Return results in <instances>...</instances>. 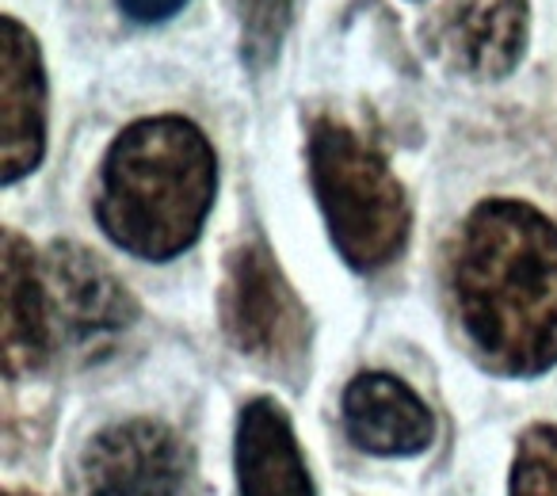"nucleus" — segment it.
<instances>
[{"label":"nucleus","mask_w":557,"mask_h":496,"mask_svg":"<svg viewBox=\"0 0 557 496\" xmlns=\"http://www.w3.org/2000/svg\"><path fill=\"white\" fill-rule=\"evenodd\" d=\"M450 298L473 356L496 374L557 363V225L516 199H488L450 248Z\"/></svg>","instance_id":"nucleus-1"},{"label":"nucleus","mask_w":557,"mask_h":496,"mask_svg":"<svg viewBox=\"0 0 557 496\" xmlns=\"http://www.w3.org/2000/svg\"><path fill=\"white\" fill-rule=\"evenodd\" d=\"M214 187L218 161L199 126L176 115L141 119L103 157L96 218L134 257L172 260L195 245Z\"/></svg>","instance_id":"nucleus-2"},{"label":"nucleus","mask_w":557,"mask_h":496,"mask_svg":"<svg viewBox=\"0 0 557 496\" xmlns=\"http://www.w3.org/2000/svg\"><path fill=\"white\" fill-rule=\"evenodd\" d=\"M310 179L341 257L379 272L405 248L409 199L386 157L336 119L310 126Z\"/></svg>","instance_id":"nucleus-3"},{"label":"nucleus","mask_w":557,"mask_h":496,"mask_svg":"<svg viewBox=\"0 0 557 496\" xmlns=\"http://www.w3.org/2000/svg\"><path fill=\"white\" fill-rule=\"evenodd\" d=\"M222 325L240 356L271 371H295L302 363L310 336L306 306L283 280L263 240H245L225 260Z\"/></svg>","instance_id":"nucleus-4"},{"label":"nucleus","mask_w":557,"mask_h":496,"mask_svg":"<svg viewBox=\"0 0 557 496\" xmlns=\"http://www.w3.org/2000/svg\"><path fill=\"white\" fill-rule=\"evenodd\" d=\"M42 283H47L54 344H65L81 359L111 351L138 321V302L115 280V272L88 248L70 245V240L47 248Z\"/></svg>","instance_id":"nucleus-5"},{"label":"nucleus","mask_w":557,"mask_h":496,"mask_svg":"<svg viewBox=\"0 0 557 496\" xmlns=\"http://www.w3.org/2000/svg\"><path fill=\"white\" fill-rule=\"evenodd\" d=\"M85 496H187V447L161 420H123L96 435L81 458Z\"/></svg>","instance_id":"nucleus-6"},{"label":"nucleus","mask_w":557,"mask_h":496,"mask_svg":"<svg viewBox=\"0 0 557 496\" xmlns=\"http://www.w3.org/2000/svg\"><path fill=\"white\" fill-rule=\"evenodd\" d=\"M47 146V80L32 32L16 16H4L0 50V164L4 184L35 172Z\"/></svg>","instance_id":"nucleus-7"},{"label":"nucleus","mask_w":557,"mask_h":496,"mask_svg":"<svg viewBox=\"0 0 557 496\" xmlns=\"http://www.w3.org/2000/svg\"><path fill=\"white\" fill-rule=\"evenodd\" d=\"M527 47V0H450L440 54L478 80L508 77Z\"/></svg>","instance_id":"nucleus-8"},{"label":"nucleus","mask_w":557,"mask_h":496,"mask_svg":"<svg viewBox=\"0 0 557 496\" xmlns=\"http://www.w3.org/2000/svg\"><path fill=\"white\" fill-rule=\"evenodd\" d=\"M344 427L367 455H420L432 443L428 405L394 374L367 371L344 389Z\"/></svg>","instance_id":"nucleus-9"},{"label":"nucleus","mask_w":557,"mask_h":496,"mask_svg":"<svg viewBox=\"0 0 557 496\" xmlns=\"http://www.w3.org/2000/svg\"><path fill=\"white\" fill-rule=\"evenodd\" d=\"M240 496H318L287 412L271 397H252L237 420Z\"/></svg>","instance_id":"nucleus-10"},{"label":"nucleus","mask_w":557,"mask_h":496,"mask_svg":"<svg viewBox=\"0 0 557 496\" xmlns=\"http://www.w3.org/2000/svg\"><path fill=\"white\" fill-rule=\"evenodd\" d=\"M54 351L42 260L20 233H4V371L9 379L35 374Z\"/></svg>","instance_id":"nucleus-11"},{"label":"nucleus","mask_w":557,"mask_h":496,"mask_svg":"<svg viewBox=\"0 0 557 496\" xmlns=\"http://www.w3.org/2000/svg\"><path fill=\"white\" fill-rule=\"evenodd\" d=\"M511 496H557V427L534 424L523 432L511 466Z\"/></svg>","instance_id":"nucleus-12"},{"label":"nucleus","mask_w":557,"mask_h":496,"mask_svg":"<svg viewBox=\"0 0 557 496\" xmlns=\"http://www.w3.org/2000/svg\"><path fill=\"white\" fill-rule=\"evenodd\" d=\"M240 27H245V58L263 65L278 50V39L287 32L290 0H237Z\"/></svg>","instance_id":"nucleus-13"},{"label":"nucleus","mask_w":557,"mask_h":496,"mask_svg":"<svg viewBox=\"0 0 557 496\" xmlns=\"http://www.w3.org/2000/svg\"><path fill=\"white\" fill-rule=\"evenodd\" d=\"M115 4L134 24H164V20H172L184 9L187 0H115Z\"/></svg>","instance_id":"nucleus-14"},{"label":"nucleus","mask_w":557,"mask_h":496,"mask_svg":"<svg viewBox=\"0 0 557 496\" xmlns=\"http://www.w3.org/2000/svg\"><path fill=\"white\" fill-rule=\"evenodd\" d=\"M9 496H32V493H9Z\"/></svg>","instance_id":"nucleus-15"}]
</instances>
